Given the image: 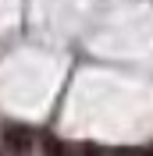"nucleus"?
<instances>
[{"label": "nucleus", "mask_w": 153, "mask_h": 156, "mask_svg": "<svg viewBox=\"0 0 153 156\" xmlns=\"http://www.w3.org/2000/svg\"><path fill=\"white\" fill-rule=\"evenodd\" d=\"M143 156H153V146H150V149H143Z\"/></svg>", "instance_id": "obj_2"}, {"label": "nucleus", "mask_w": 153, "mask_h": 156, "mask_svg": "<svg viewBox=\"0 0 153 156\" xmlns=\"http://www.w3.org/2000/svg\"><path fill=\"white\" fill-rule=\"evenodd\" d=\"M0 149L4 156H36L39 131L29 124H0Z\"/></svg>", "instance_id": "obj_1"}]
</instances>
